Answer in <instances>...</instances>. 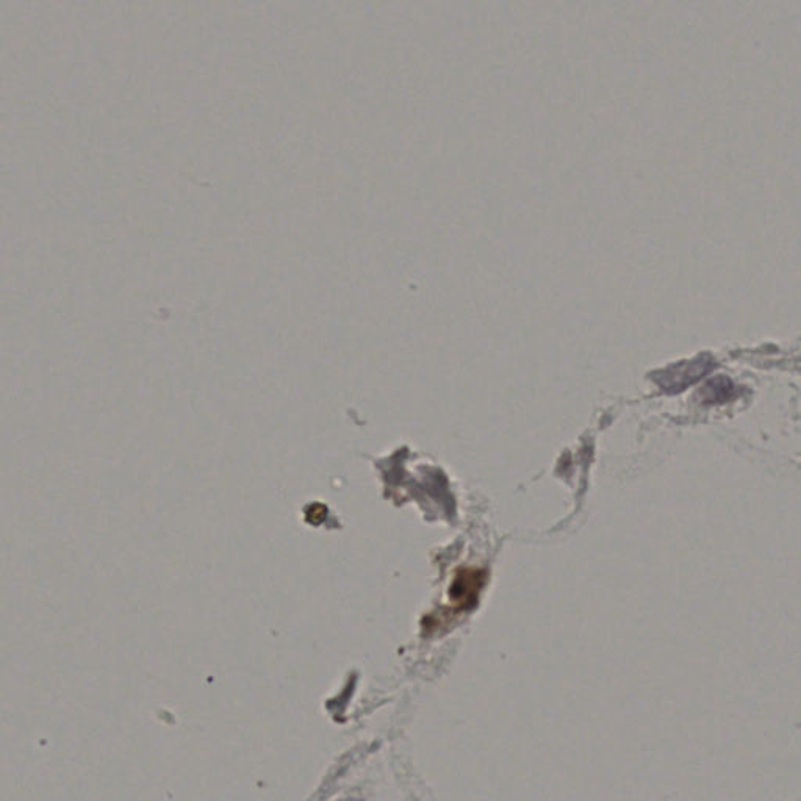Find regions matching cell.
Instances as JSON below:
<instances>
[{
    "mask_svg": "<svg viewBox=\"0 0 801 801\" xmlns=\"http://www.w3.org/2000/svg\"><path fill=\"white\" fill-rule=\"evenodd\" d=\"M714 368L715 362L712 357L700 356L692 360V362L679 365L675 370H670L667 373L665 382L672 384L673 390L679 392V390L686 388L687 385L694 384V382L700 381L701 378H705L706 374L711 373Z\"/></svg>",
    "mask_w": 801,
    "mask_h": 801,
    "instance_id": "1",
    "label": "cell"
},
{
    "mask_svg": "<svg viewBox=\"0 0 801 801\" xmlns=\"http://www.w3.org/2000/svg\"><path fill=\"white\" fill-rule=\"evenodd\" d=\"M479 589H481V573L465 570L454 581L449 597L459 606L468 608L471 601H475L478 597Z\"/></svg>",
    "mask_w": 801,
    "mask_h": 801,
    "instance_id": "2",
    "label": "cell"
},
{
    "mask_svg": "<svg viewBox=\"0 0 801 801\" xmlns=\"http://www.w3.org/2000/svg\"><path fill=\"white\" fill-rule=\"evenodd\" d=\"M700 393L705 403L719 404L734 395V385L730 379L715 378L714 381L708 382Z\"/></svg>",
    "mask_w": 801,
    "mask_h": 801,
    "instance_id": "3",
    "label": "cell"
}]
</instances>
